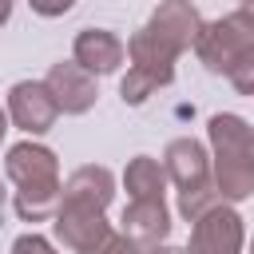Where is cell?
Segmentation results:
<instances>
[{
  "instance_id": "obj_1",
  "label": "cell",
  "mask_w": 254,
  "mask_h": 254,
  "mask_svg": "<svg viewBox=\"0 0 254 254\" xmlns=\"http://www.w3.org/2000/svg\"><path fill=\"white\" fill-rule=\"evenodd\" d=\"M4 171L16 183V214L24 222H48V218H56L64 183H60V159H56L52 147H44L36 139H24V143L8 147Z\"/></svg>"
},
{
  "instance_id": "obj_2",
  "label": "cell",
  "mask_w": 254,
  "mask_h": 254,
  "mask_svg": "<svg viewBox=\"0 0 254 254\" xmlns=\"http://www.w3.org/2000/svg\"><path fill=\"white\" fill-rule=\"evenodd\" d=\"M210 135V179L222 202H242L254 194V127L242 115L218 111L206 123Z\"/></svg>"
},
{
  "instance_id": "obj_3",
  "label": "cell",
  "mask_w": 254,
  "mask_h": 254,
  "mask_svg": "<svg viewBox=\"0 0 254 254\" xmlns=\"http://www.w3.org/2000/svg\"><path fill=\"white\" fill-rule=\"evenodd\" d=\"M246 52H254V16L234 8L230 16L214 20V24H202L198 40H194V56L210 67V71H230Z\"/></svg>"
},
{
  "instance_id": "obj_4",
  "label": "cell",
  "mask_w": 254,
  "mask_h": 254,
  "mask_svg": "<svg viewBox=\"0 0 254 254\" xmlns=\"http://www.w3.org/2000/svg\"><path fill=\"white\" fill-rule=\"evenodd\" d=\"M242 246H246L242 214L230 202H218L190 226V242L183 254H242Z\"/></svg>"
},
{
  "instance_id": "obj_5",
  "label": "cell",
  "mask_w": 254,
  "mask_h": 254,
  "mask_svg": "<svg viewBox=\"0 0 254 254\" xmlns=\"http://www.w3.org/2000/svg\"><path fill=\"white\" fill-rule=\"evenodd\" d=\"M56 238L71 250V254H99L111 242V222L103 218V210H87V206H60L56 218Z\"/></svg>"
},
{
  "instance_id": "obj_6",
  "label": "cell",
  "mask_w": 254,
  "mask_h": 254,
  "mask_svg": "<svg viewBox=\"0 0 254 254\" xmlns=\"http://www.w3.org/2000/svg\"><path fill=\"white\" fill-rule=\"evenodd\" d=\"M56 115H60V107H56L52 91L44 87V79H20V83H12V91H8V119L24 135L52 131Z\"/></svg>"
},
{
  "instance_id": "obj_7",
  "label": "cell",
  "mask_w": 254,
  "mask_h": 254,
  "mask_svg": "<svg viewBox=\"0 0 254 254\" xmlns=\"http://www.w3.org/2000/svg\"><path fill=\"white\" fill-rule=\"evenodd\" d=\"M147 32H151L163 48H171L175 56H183L187 48H194V40H198V32H202V16H198V8H194L190 0H163V4L151 12Z\"/></svg>"
},
{
  "instance_id": "obj_8",
  "label": "cell",
  "mask_w": 254,
  "mask_h": 254,
  "mask_svg": "<svg viewBox=\"0 0 254 254\" xmlns=\"http://www.w3.org/2000/svg\"><path fill=\"white\" fill-rule=\"evenodd\" d=\"M44 87L52 91V99H56V107H60L64 115H83V111H91L95 99H99L95 75H87L75 60L52 64L48 75H44Z\"/></svg>"
},
{
  "instance_id": "obj_9",
  "label": "cell",
  "mask_w": 254,
  "mask_h": 254,
  "mask_svg": "<svg viewBox=\"0 0 254 254\" xmlns=\"http://www.w3.org/2000/svg\"><path fill=\"white\" fill-rule=\"evenodd\" d=\"M127 56V44L107 32V28H83L71 44V60L87 71V75H111Z\"/></svg>"
},
{
  "instance_id": "obj_10",
  "label": "cell",
  "mask_w": 254,
  "mask_h": 254,
  "mask_svg": "<svg viewBox=\"0 0 254 254\" xmlns=\"http://www.w3.org/2000/svg\"><path fill=\"white\" fill-rule=\"evenodd\" d=\"M163 171L167 179L183 190V187H198V183H210V155L198 139L183 135V139H171L167 151H163Z\"/></svg>"
},
{
  "instance_id": "obj_11",
  "label": "cell",
  "mask_w": 254,
  "mask_h": 254,
  "mask_svg": "<svg viewBox=\"0 0 254 254\" xmlns=\"http://www.w3.org/2000/svg\"><path fill=\"white\" fill-rule=\"evenodd\" d=\"M115 198V179L107 167H79L67 175L64 183V194H60V206H87V210H107V202Z\"/></svg>"
},
{
  "instance_id": "obj_12",
  "label": "cell",
  "mask_w": 254,
  "mask_h": 254,
  "mask_svg": "<svg viewBox=\"0 0 254 254\" xmlns=\"http://www.w3.org/2000/svg\"><path fill=\"white\" fill-rule=\"evenodd\" d=\"M119 222H123V234L135 238L139 246H159L171 234V210L163 198H131Z\"/></svg>"
},
{
  "instance_id": "obj_13",
  "label": "cell",
  "mask_w": 254,
  "mask_h": 254,
  "mask_svg": "<svg viewBox=\"0 0 254 254\" xmlns=\"http://www.w3.org/2000/svg\"><path fill=\"white\" fill-rule=\"evenodd\" d=\"M127 56H131V67H139V71H147V75H155L163 87L175 79V52L171 48H163L147 28H139L131 40H127Z\"/></svg>"
},
{
  "instance_id": "obj_14",
  "label": "cell",
  "mask_w": 254,
  "mask_h": 254,
  "mask_svg": "<svg viewBox=\"0 0 254 254\" xmlns=\"http://www.w3.org/2000/svg\"><path fill=\"white\" fill-rule=\"evenodd\" d=\"M123 187L131 198H163V187H167V171L159 159L151 155H135L123 171Z\"/></svg>"
},
{
  "instance_id": "obj_15",
  "label": "cell",
  "mask_w": 254,
  "mask_h": 254,
  "mask_svg": "<svg viewBox=\"0 0 254 254\" xmlns=\"http://www.w3.org/2000/svg\"><path fill=\"white\" fill-rule=\"evenodd\" d=\"M218 202H222V198H218V190H214V179L179 190V214H183L187 222H198V218H202L210 206H218Z\"/></svg>"
},
{
  "instance_id": "obj_16",
  "label": "cell",
  "mask_w": 254,
  "mask_h": 254,
  "mask_svg": "<svg viewBox=\"0 0 254 254\" xmlns=\"http://www.w3.org/2000/svg\"><path fill=\"white\" fill-rule=\"evenodd\" d=\"M159 87H163V83H159L155 75H147V71H139V67H127V75L119 79V99H123L127 107H139V103H147Z\"/></svg>"
},
{
  "instance_id": "obj_17",
  "label": "cell",
  "mask_w": 254,
  "mask_h": 254,
  "mask_svg": "<svg viewBox=\"0 0 254 254\" xmlns=\"http://www.w3.org/2000/svg\"><path fill=\"white\" fill-rule=\"evenodd\" d=\"M226 75H230V83H234L238 95H250V99H254V52H246Z\"/></svg>"
},
{
  "instance_id": "obj_18",
  "label": "cell",
  "mask_w": 254,
  "mask_h": 254,
  "mask_svg": "<svg viewBox=\"0 0 254 254\" xmlns=\"http://www.w3.org/2000/svg\"><path fill=\"white\" fill-rule=\"evenodd\" d=\"M12 254H56V246L44 238V234H20L12 242Z\"/></svg>"
},
{
  "instance_id": "obj_19",
  "label": "cell",
  "mask_w": 254,
  "mask_h": 254,
  "mask_svg": "<svg viewBox=\"0 0 254 254\" xmlns=\"http://www.w3.org/2000/svg\"><path fill=\"white\" fill-rule=\"evenodd\" d=\"M99 254H147V246H139V242L127 238V234H111V242H107Z\"/></svg>"
},
{
  "instance_id": "obj_20",
  "label": "cell",
  "mask_w": 254,
  "mask_h": 254,
  "mask_svg": "<svg viewBox=\"0 0 254 254\" xmlns=\"http://www.w3.org/2000/svg\"><path fill=\"white\" fill-rule=\"evenodd\" d=\"M28 4H32V12H36V16H48V20H52V16L71 12V4H75V0H28Z\"/></svg>"
},
{
  "instance_id": "obj_21",
  "label": "cell",
  "mask_w": 254,
  "mask_h": 254,
  "mask_svg": "<svg viewBox=\"0 0 254 254\" xmlns=\"http://www.w3.org/2000/svg\"><path fill=\"white\" fill-rule=\"evenodd\" d=\"M147 254H183L179 246H167V242H159V246H147Z\"/></svg>"
},
{
  "instance_id": "obj_22",
  "label": "cell",
  "mask_w": 254,
  "mask_h": 254,
  "mask_svg": "<svg viewBox=\"0 0 254 254\" xmlns=\"http://www.w3.org/2000/svg\"><path fill=\"white\" fill-rule=\"evenodd\" d=\"M12 20V0H0V28Z\"/></svg>"
},
{
  "instance_id": "obj_23",
  "label": "cell",
  "mask_w": 254,
  "mask_h": 254,
  "mask_svg": "<svg viewBox=\"0 0 254 254\" xmlns=\"http://www.w3.org/2000/svg\"><path fill=\"white\" fill-rule=\"evenodd\" d=\"M4 131H8V111L0 107V143H4Z\"/></svg>"
},
{
  "instance_id": "obj_24",
  "label": "cell",
  "mask_w": 254,
  "mask_h": 254,
  "mask_svg": "<svg viewBox=\"0 0 254 254\" xmlns=\"http://www.w3.org/2000/svg\"><path fill=\"white\" fill-rule=\"evenodd\" d=\"M242 12H250V16H254V0H242Z\"/></svg>"
},
{
  "instance_id": "obj_25",
  "label": "cell",
  "mask_w": 254,
  "mask_h": 254,
  "mask_svg": "<svg viewBox=\"0 0 254 254\" xmlns=\"http://www.w3.org/2000/svg\"><path fill=\"white\" fill-rule=\"evenodd\" d=\"M4 198H8V190H4V183H0V206H4Z\"/></svg>"
},
{
  "instance_id": "obj_26",
  "label": "cell",
  "mask_w": 254,
  "mask_h": 254,
  "mask_svg": "<svg viewBox=\"0 0 254 254\" xmlns=\"http://www.w3.org/2000/svg\"><path fill=\"white\" fill-rule=\"evenodd\" d=\"M250 254H254V238H250Z\"/></svg>"
}]
</instances>
